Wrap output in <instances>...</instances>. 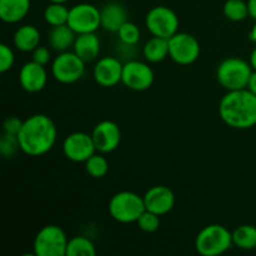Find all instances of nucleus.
Instances as JSON below:
<instances>
[{"mask_svg": "<svg viewBox=\"0 0 256 256\" xmlns=\"http://www.w3.org/2000/svg\"><path fill=\"white\" fill-rule=\"evenodd\" d=\"M142 198L145 209L160 216L172 212L175 205L174 192L165 185H154L145 192Z\"/></svg>", "mask_w": 256, "mask_h": 256, "instance_id": "obj_15", "label": "nucleus"}, {"mask_svg": "<svg viewBox=\"0 0 256 256\" xmlns=\"http://www.w3.org/2000/svg\"><path fill=\"white\" fill-rule=\"evenodd\" d=\"M30 0H0V19L6 24H16L29 14Z\"/></svg>", "mask_w": 256, "mask_h": 256, "instance_id": "obj_20", "label": "nucleus"}, {"mask_svg": "<svg viewBox=\"0 0 256 256\" xmlns=\"http://www.w3.org/2000/svg\"><path fill=\"white\" fill-rule=\"evenodd\" d=\"M145 210L144 198L129 190L116 192L109 202L110 216L122 224L136 222Z\"/></svg>", "mask_w": 256, "mask_h": 256, "instance_id": "obj_4", "label": "nucleus"}, {"mask_svg": "<svg viewBox=\"0 0 256 256\" xmlns=\"http://www.w3.org/2000/svg\"><path fill=\"white\" fill-rule=\"evenodd\" d=\"M66 234L60 226L45 225L36 232L32 242V250L36 256H66Z\"/></svg>", "mask_w": 256, "mask_h": 256, "instance_id": "obj_6", "label": "nucleus"}, {"mask_svg": "<svg viewBox=\"0 0 256 256\" xmlns=\"http://www.w3.org/2000/svg\"><path fill=\"white\" fill-rule=\"evenodd\" d=\"M96 248L94 242L85 236H74L69 239L66 248V256H95Z\"/></svg>", "mask_w": 256, "mask_h": 256, "instance_id": "obj_25", "label": "nucleus"}, {"mask_svg": "<svg viewBox=\"0 0 256 256\" xmlns=\"http://www.w3.org/2000/svg\"><path fill=\"white\" fill-rule=\"evenodd\" d=\"M222 10L226 19H229L230 22H242L250 16L248 2L244 0H226Z\"/></svg>", "mask_w": 256, "mask_h": 256, "instance_id": "obj_27", "label": "nucleus"}, {"mask_svg": "<svg viewBox=\"0 0 256 256\" xmlns=\"http://www.w3.org/2000/svg\"><path fill=\"white\" fill-rule=\"evenodd\" d=\"M76 35V32L68 24L52 26L49 34H48V42H49L50 48L55 52H68L69 48L74 45Z\"/></svg>", "mask_w": 256, "mask_h": 256, "instance_id": "obj_21", "label": "nucleus"}, {"mask_svg": "<svg viewBox=\"0 0 256 256\" xmlns=\"http://www.w3.org/2000/svg\"><path fill=\"white\" fill-rule=\"evenodd\" d=\"M84 164L86 172L94 179H102L109 172V162L104 156V154L99 152L92 155Z\"/></svg>", "mask_w": 256, "mask_h": 256, "instance_id": "obj_26", "label": "nucleus"}, {"mask_svg": "<svg viewBox=\"0 0 256 256\" xmlns=\"http://www.w3.org/2000/svg\"><path fill=\"white\" fill-rule=\"evenodd\" d=\"M118 38H119L120 42L125 46H134L139 42L140 36V29L135 22H125L124 24L120 26V29L118 30Z\"/></svg>", "mask_w": 256, "mask_h": 256, "instance_id": "obj_28", "label": "nucleus"}, {"mask_svg": "<svg viewBox=\"0 0 256 256\" xmlns=\"http://www.w3.org/2000/svg\"><path fill=\"white\" fill-rule=\"evenodd\" d=\"M252 68L249 62L240 58L224 59L216 69V79L219 84L228 92L246 89Z\"/></svg>", "mask_w": 256, "mask_h": 256, "instance_id": "obj_5", "label": "nucleus"}, {"mask_svg": "<svg viewBox=\"0 0 256 256\" xmlns=\"http://www.w3.org/2000/svg\"><path fill=\"white\" fill-rule=\"evenodd\" d=\"M18 138L24 154L42 156L54 148L58 130L52 118L45 114H34L24 120Z\"/></svg>", "mask_w": 256, "mask_h": 256, "instance_id": "obj_1", "label": "nucleus"}, {"mask_svg": "<svg viewBox=\"0 0 256 256\" xmlns=\"http://www.w3.org/2000/svg\"><path fill=\"white\" fill-rule=\"evenodd\" d=\"M249 39L256 44V20H255L254 26L252 28V30H250V32H249Z\"/></svg>", "mask_w": 256, "mask_h": 256, "instance_id": "obj_37", "label": "nucleus"}, {"mask_svg": "<svg viewBox=\"0 0 256 256\" xmlns=\"http://www.w3.org/2000/svg\"><path fill=\"white\" fill-rule=\"evenodd\" d=\"M70 9L64 2H50L44 10V20L50 26L68 24Z\"/></svg>", "mask_w": 256, "mask_h": 256, "instance_id": "obj_24", "label": "nucleus"}, {"mask_svg": "<svg viewBox=\"0 0 256 256\" xmlns=\"http://www.w3.org/2000/svg\"><path fill=\"white\" fill-rule=\"evenodd\" d=\"M179 24L176 12L164 5L152 8L145 16V26L150 34L168 40L179 32Z\"/></svg>", "mask_w": 256, "mask_h": 256, "instance_id": "obj_7", "label": "nucleus"}, {"mask_svg": "<svg viewBox=\"0 0 256 256\" xmlns=\"http://www.w3.org/2000/svg\"><path fill=\"white\" fill-rule=\"evenodd\" d=\"M19 152H22V148H20L18 135L2 132V136H0V154H2V156L5 159H10V158H14Z\"/></svg>", "mask_w": 256, "mask_h": 256, "instance_id": "obj_29", "label": "nucleus"}, {"mask_svg": "<svg viewBox=\"0 0 256 256\" xmlns=\"http://www.w3.org/2000/svg\"><path fill=\"white\" fill-rule=\"evenodd\" d=\"M15 54L8 44H0V72H6L14 66Z\"/></svg>", "mask_w": 256, "mask_h": 256, "instance_id": "obj_31", "label": "nucleus"}, {"mask_svg": "<svg viewBox=\"0 0 256 256\" xmlns=\"http://www.w3.org/2000/svg\"><path fill=\"white\" fill-rule=\"evenodd\" d=\"M62 152L65 158L74 162H85L96 152L92 134L84 132H74L62 142Z\"/></svg>", "mask_w": 256, "mask_h": 256, "instance_id": "obj_12", "label": "nucleus"}, {"mask_svg": "<svg viewBox=\"0 0 256 256\" xmlns=\"http://www.w3.org/2000/svg\"><path fill=\"white\" fill-rule=\"evenodd\" d=\"M232 244L242 250L256 249V226L244 224L232 232Z\"/></svg>", "mask_w": 256, "mask_h": 256, "instance_id": "obj_23", "label": "nucleus"}, {"mask_svg": "<svg viewBox=\"0 0 256 256\" xmlns=\"http://www.w3.org/2000/svg\"><path fill=\"white\" fill-rule=\"evenodd\" d=\"M248 6H249L250 18L256 20V0H248Z\"/></svg>", "mask_w": 256, "mask_h": 256, "instance_id": "obj_35", "label": "nucleus"}, {"mask_svg": "<svg viewBox=\"0 0 256 256\" xmlns=\"http://www.w3.org/2000/svg\"><path fill=\"white\" fill-rule=\"evenodd\" d=\"M249 62H250V65H252V70H256V48H254V49H252V52H250Z\"/></svg>", "mask_w": 256, "mask_h": 256, "instance_id": "obj_36", "label": "nucleus"}, {"mask_svg": "<svg viewBox=\"0 0 256 256\" xmlns=\"http://www.w3.org/2000/svg\"><path fill=\"white\" fill-rule=\"evenodd\" d=\"M100 20L102 29L110 32H118L120 26L128 22V12L120 2H108L100 9Z\"/></svg>", "mask_w": 256, "mask_h": 256, "instance_id": "obj_17", "label": "nucleus"}, {"mask_svg": "<svg viewBox=\"0 0 256 256\" xmlns=\"http://www.w3.org/2000/svg\"><path fill=\"white\" fill-rule=\"evenodd\" d=\"M142 55L149 62H160L169 56V40L152 36L145 42Z\"/></svg>", "mask_w": 256, "mask_h": 256, "instance_id": "obj_22", "label": "nucleus"}, {"mask_svg": "<svg viewBox=\"0 0 256 256\" xmlns=\"http://www.w3.org/2000/svg\"><path fill=\"white\" fill-rule=\"evenodd\" d=\"M136 224L142 232L152 234V232H155L159 230L160 224H162V222H160V215L149 212V210H145L140 215L139 219H138Z\"/></svg>", "mask_w": 256, "mask_h": 256, "instance_id": "obj_30", "label": "nucleus"}, {"mask_svg": "<svg viewBox=\"0 0 256 256\" xmlns=\"http://www.w3.org/2000/svg\"><path fill=\"white\" fill-rule=\"evenodd\" d=\"M49 2H64L65 4V2H68L69 0H49Z\"/></svg>", "mask_w": 256, "mask_h": 256, "instance_id": "obj_38", "label": "nucleus"}, {"mask_svg": "<svg viewBox=\"0 0 256 256\" xmlns=\"http://www.w3.org/2000/svg\"><path fill=\"white\" fill-rule=\"evenodd\" d=\"M246 89H249L252 94L256 95V70H252V75H250L249 82H248Z\"/></svg>", "mask_w": 256, "mask_h": 256, "instance_id": "obj_34", "label": "nucleus"}, {"mask_svg": "<svg viewBox=\"0 0 256 256\" xmlns=\"http://www.w3.org/2000/svg\"><path fill=\"white\" fill-rule=\"evenodd\" d=\"M96 152L109 154L116 150L122 142V130L115 122L102 120L98 122L92 132Z\"/></svg>", "mask_w": 256, "mask_h": 256, "instance_id": "obj_13", "label": "nucleus"}, {"mask_svg": "<svg viewBox=\"0 0 256 256\" xmlns=\"http://www.w3.org/2000/svg\"><path fill=\"white\" fill-rule=\"evenodd\" d=\"M102 49L100 39L95 32H85L78 34L72 45V52L82 58L85 62H94L98 59Z\"/></svg>", "mask_w": 256, "mask_h": 256, "instance_id": "obj_18", "label": "nucleus"}, {"mask_svg": "<svg viewBox=\"0 0 256 256\" xmlns=\"http://www.w3.org/2000/svg\"><path fill=\"white\" fill-rule=\"evenodd\" d=\"M122 64L118 58L104 56L99 59L92 70L95 82L102 88H112L122 82Z\"/></svg>", "mask_w": 256, "mask_h": 256, "instance_id": "obj_14", "label": "nucleus"}, {"mask_svg": "<svg viewBox=\"0 0 256 256\" xmlns=\"http://www.w3.org/2000/svg\"><path fill=\"white\" fill-rule=\"evenodd\" d=\"M68 25L76 34L95 32L102 28L100 9L90 2H80L70 8Z\"/></svg>", "mask_w": 256, "mask_h": 256, "instance_id": "obj_10", "label": "nucleus"}, {"mask_svg": "<svg viewBox=\"0 0 256 256\" xmlns=\"http://www.w3.org/2000/svg\"><path fill=\"white\" fill-rule=\"evenodd\" d=\"M219 114L232 129H252L256 125V95L249 89L228 92L219 102Z\"/></svg>", "mask_w": 256, "mask_h": 256, "instance_id": "obj_2", "label": "nucleus"}, {"mask_svg": "<svg viewBox=\"0 0 256 256\" xmlns=\"http://www.w3.org/2000/svg\"><path fill=\"white\" fill-rule=\"evenodd\" d=\"M155 74L149 64L140 60H129L122 66V82L130 90L145 92L154 84Z\"/></svg>", "mask_w": 256, "mask_h": 256, "instance_id": "obj_11", "label": "nucleus"}, {"mask_svg": "<svg viewBox=\"0 0 256 256\" xmlns=\"http://www.w3.org/2000/svg\"><path fill=\"white\" fill-rule=\"evenodd\" d=\"M48 72L45 66L34 60L25 62L19 72V84L26 92H39L46 86Z\"/></svg>", "mask_w": 256, "mask_h": 256, "instance_id": "obj_16", "label": "nucleus"}, {"mask_svg": "<svg viewBox=\"0 0 256 256\" xmlns=\"http://www.w3.org/2000/svg\"><path fill=\"white\" fill-rule=\"evenodd\" d=\"M24 120H22L18 116H9L4 120L2 122V132H8V134L18 135L22 130Z\"/></svg>", "mask_w": 256, "mask_h": 256, "instance_id": "obj_32", "label": "nucleus"}, {"mask_svg": "<svg viewBox=\"0 0 256 256\" xmlns=\"http://www.w3.org/2000/svg\"><path fill=\"white\" fill-rule=\"evenodd\" d=\"M86 62L74 52H62L52 62V78L62 84H74L84 76Z\"/></svg>", "mask_w": 256, "mask_h": 256, "instance_id": "obj_8", "label": "nucleus"}, {"mask_svg": "<svg viewBox=\"0 0 256 256\" xmlns=\"http://www.w3.org/2000/svg\"><path fill=\"white\" fill-rule=\"evenodd\" d=\"M42 42V34L34 25L25 24L18 28L12 36V42L18 50L22 52H32Z\"/></svg>", "mask_w": 256, "mask_h": 256, "instance_id": "obj_19", "label": "nucleus"}, {"mask_svg": "<svg viewBox=\"0 0 256 256\" xmlns=\"http://www.w3.org/2000/svg\"><path fill=\"white\" fill-rule=\"evenodd\" d=\"M169 56L179 65H192L200 56V42L189 32H178L169 39Z\"/></svg>", "mask_w": 256, "mask_h": 256, "instance_id": "obj_9", "label": "nucleus"}, {"mask_svg": "<svg viewBox=\"0 0 256 256\" xmlns=\"http://www.w3.org/2000/svg\"><path fill=\"white\" fill-rule=\"evenodd\" d=\"M232 246V232L220 224L206 225L195 238V250L202 256H219Z\"/></svg>", "mask_w": 256, "mask_h": 256, "instance_id": "obj_3", "label": "nucleus"}, {"mask_svg": "<svg viewBox=\"0 0 256 256\" xmlns=\"http://www.w3.org/2000/svg\"><path fill=\"white\" fill-rule=\"evenodd\" d=\"M32 60H34V62H38V64H42L45 66V65L49 64L50 60H52V52H50L49 48L39 45V46L32 52Z\"/></svg>", "mask_w": 256, "mask_h": 256, "instance_id": "obj_33", "label": "nucleus"}]
</instances>
